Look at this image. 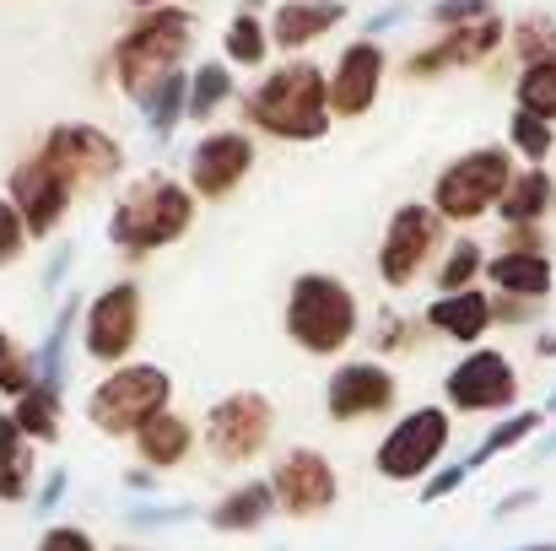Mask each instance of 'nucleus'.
Here are the masks:
<instances>
[{
    "instance_id": "obj_1",
    "label": "nucleus",
    "mask_w": 556,
    "mask_h": 551,
    "mask_svg": "<svg viewBox=\"0 0 556 551\" xmlns=\"http://www.w3.org/2000/svg\"><path fill=\"white\" fill-rule=\"evenodd\" d=\"M243 120L276 141H325L330 136V71L314 60H281L243 92Z\"/></svg>"
},
{
    "instance_id": "obj_2",
    "label": "nucleus",
    "mask_w": 556,
    "mask_h": 551,
    "mask_svg": "<svg viewBox=\"0 0 556 551\" xmlns=\"http://www.w3.org/2000/svg\"><path fill=\"white\" fill-rule=\"evenodd\" d=\"M189 227H194V189L174 174H141L136 184L119 189L109 211V243L130 260L179 243Z\"/></svg>"
},
{
    "instance_id": "obj_3",
    "label": "nucleus",
    "mask_w": 556,
    "mask_h": 551,
    "mask_svg": "<svg viewBox=\"0 0 556 551\" xmlns=\"http://www.w3.org/2000/svg\"><path fill=\"white\" fill-rule=\"evenodd\" d=\"M189 49H194V11H185V5H152V11H141L119 33L109 65H114L119 92L141 109L152 98V87L185 65Z\"/></svg>"
},
{
    "instance_id": "obj_4",
    "label": "nucleus",
    "mask_w": 556,
    "mask_h": 551,
    "mask_svg": "<svg viewBox=\"0 0 556 551\" xmlns=\"http://www.w3.org/2000/svg\"><path fill=\"white\" fill-rule=\"evenodd\" d=\"M287 336L298 352L308 358H336L352 347L357 336V292L330 276V271H303L287 287V314H281Z\"/></svg>"
},
{
    "instance_id": "obj_5",
    "label": "nucleus",
    "mask_w": 556,
    "mask_h": 551,
    "mask_svg": "<svg viewBox=\"0 0 556 551\" xmlns=\"http://www.w3.org/2000/svg\"><path fill=\"white\" fill-rule=\"evenodd\" d=\"M174 378L157 363H119L92 395H87V422L109 438H136L157 411H168Z\"/></svg>"
},
{
    "instance_id": "obj_6",
    "label": "nucleus",
    "mask_w": 556,
    "mask_h": 551,
    "mask_svg": "<svg viewBox=\"0 0 556 551\" xmlns=\"http://www.w3.org/2000/svg\"><path fill=\"white\" fill-rule=\"evenodd\" d=\"M514 184V158L508 147H476L465 158H454L438 184H432V211L443 222H476L486 211H497L503 189Z\"/></svg>"
},
{
    "instance_id": "obj_7",
    "label": "nucleus",
    "mask_w": 556,
    "mask_h": 551,
    "mask_svg": "<svg viewBox=\"0 0 556 551\" xmlns=\"http://www.w3.org/2000/svg\"><path fill=\"white\" fill-rule=\"evenodd\" d=\"M448 438H454L448 411L443 405H416L383 433V443L372 449V471L383 481H427L432 465L443 460Z\"/></svg>"
},
{
    "instance_id": "obj_8",
    "label": "nucleus",
    "mask_w": 556,
    "mask_h": 551,
    "mask_svg": "<svg viewBox=\"0 0 556 551\" xmlns=\"http://www.w3.org/2000/svg\"><path fill=\"white\" fill-rule=\"evenodd\" d=\"M270 433H276V405L260 389H238V395H222L205 411L200 443L216 465H249L254 454H265Z\"/></svg>"
},
{
    "instance_id": "obj_9",
    "label": "nucleus",
    "mask_w": 556,
    "mask_h": 551,
    "mask_svg": "<svg viewBox=\"0 0 556 551\" xmlns=\"http://www.w3.org/2000/svg\"><path fill=\"white\" fill-rule=\"evenodd\" d=\"M141 320H147L141 287H136V281H109V287L81 309V352L103 367L130 363V352H136V341H141Z\"/></svg>"
},
{
    "instance_id": "obj_10",
    "label": "nucleus",
    "mask_w": 556,
    "mask_h": 551,
    "mask_svg": "<svg viewBox=\"0 0 556 551\" xmlns=\"http://www.w3.org/2000/svg\"><path fill=\"white\" fill-rule=\"evenodd\" d=\"M438 249H443V216L421 200L394 205V216L383 222V238H378V281L394 292L410 287Z\"/></svg>"
},
{
    "instance_id": "obj_11",
    "label": "nucleus",
    "mask_w": 556,
    "mask_h": 551,
    "mask_svg": "<svg viewBox=\"0 0 556 551\" xmlns=\"http://www.w3.org/2000/svg\"><path fill=\"white\" fill-rule=\"evenodd\" d=\"M38 152L71 179L76 195H81V189H103V184H114L119 179V168H125L119 141H114L109 130H98V125H54V130L43 136Z\"/></svg>"
},
{
    "instance_id": "obj_12",
    "label": "nucleus",
    "mask_w": 556,
    "mask_h": 551,
    "mask_svg": "<svg viewBox=\"0 0 556 551\" xmlns=\"http://www.w3.org/2000/svg\"><path fill=\"white\" fill-rule=\"evenodd\" d=\"M443 395H448L454 411H470V416L508 411V405L519 400V373H514V363H508L497 347H470L459 363L448 367Z\"/></svg>"
},
{
    "instance_id": "obj_13",
    "label": "nucleus",
    "mask_w": 556,
    "mask_h": 551,
    "mask_svg": "<svg viewBox=\"0 0 556 551\" xmlns=\"http://www.w3.org/2000/svg\"><path fill=\"white\" fill-rule=\"evenodd\" d=\"M270 487H276L281 514H292V519H319V514H330L336 498H341L336 465H330V454H319V449H287V454L276 460V471H270Z\"/></svg>"
},
{
    "instance_id": "obj_14",
    "label": "nucleus",
    "mask_w": 556,
    "mask_h": 551,
    "mask_svg": "<svg viewBox=\"0 0 556 551\" xmlns=\"http://www.w3.org/2000/svg\"><path fill=\"white\" fill-rule=\"evenodd\" d=\"M508 38V22L503 16H486V22H470V27H448L438 33L432 43H421L410 60H405V76L410 82H432V76H448V71H470L481 60H492Z\"/></svg>"
},
{
    "instance_id": "obj_15",
    "label": "nucleus",
    "mask_w": 556,
    "mask_h": 551,
    "mask_svg": "<svg viewBox=\"0 0 556 551\" xmlns=\"http://www.w3.org/2000/svg\"><path fill=\"white\" fill-rule=\"evenodd\" d=\"M5 195L16 200V211H22V222H27L33 238L60 233V222L71 216V200H76L71 179H65L43 152H33V158H22V163L11 168V189H5Z\"/></svg>"
},
{
    "instance_id": "obj_16",
    "label": "nucleus",
    "mask_w": 556,
    "mask_h": 551,
    "mask_svg": "<svg viewBox=\"0 0 556 551\" xmlns=\"http://www.w3.org/2000/svg\"><path fill=\"white\" fill-rule=\"evenodd\" d=\"M254 168V136L249 130H205L189 152V189L194 200H227Z\"/></svg>"
},
{
    "instance_id": "obj_17",
    "label": "nucleus",
    "mask_w": 556,
    "mask_h": 551,
    "mask_svg": "<svg viewBox=\"0 0 556 551\" xmlns=\"http://www.w3.org/2000/svg\"><path fill=\"white\" fill-rule=\"evenodd\" d=\"M383 76H389L383 43L378 38H352L330 65V114L336 120H363L383 92Z\"/></svg>"
},
{
    "instance_id": "obj_18",
    "label": "nucleus",
    "mask_w": 556,
    "mask_h": 551,
    "mask_svg": "<svg viewBox=\"0 0 556 551\" xmlns=\"http://www.w3.org/2000/svg\"><path fill=\"white\" fill-rule=\"evenodd\" d=\"M400 400V378L383 363H341L325 384V411L330 422H368V416H389Z\"/></svg>"
},
{
    "instance_id": "obj_19",
    "label": "nucleus",
    "mask_w": 556,
    "mask_h": 551,
    "mask_svg": "<svg viewBox=\"0 0 556 551\" xmlns=\"http://www.w3.org/2000/svg\"><path fill=\"white\" fill-rule=\"evenodd\" d=\"M346 22V0H281L270 11V43L287 54H303L308 43L330 38Z\"/></svg>"
},
{
    "instance_id": "obj_20",
    "label": "nucleus",
    "mask_w": 556,
    "mask_h": 551,
    "mask_svg": "<svg viewBox=\"0 0 556 551\" xmlns=\"http://www.w3.org/2000/svg\"><path fill=\"white\" fill-rule=\"evenodd\" d=\"M492 298L481 292V287H465V292H443V298H432L427 303V325L438 330V336H448V341H459V347H476L486 330H492Z\"/></svg>"
},
{
    "instance_id": "obj_21",
    "label": "nucleus",
    "mask_w": 556,
    "mask_h": 551,
    "mask_svg": "<svg viewBox=\"0 0 556 551\" xmlns=\"http://www.w3.org/2000/svg\"><path fill=\"white\" fill-rule=\"evenodd\" d=\"M486 276L503 298H530V303H546L556 281L546 249H503V254L486 260Z\"/></svg>"
},
{
    "instance_id": "obj_22",
    "label": "nucleus",
    "mask_w": 556,
    "mask_h": 551,
    "mask_svg": "<svg viewBox=\"0 0 556 551\" xmlns=\"http://www.w3.org/2000/svg\"><path fill=\"white\" fill-rule=\"evenodd\" d=\"M276 509H281V503H276V487L254 476V481H238L205 519H211V530H222V536H249V530H260Z\"/></svg>"
},
{
    "instance_id": "obj_23",
    "label": "nucleus",
    "mask_w": 556,
    "mask_h": 551,
    "mask_svg": "<svg viewBox=\"0 0 556 551\" xmlns=\"http://www.w3.org/2000/svg\"><path fill=\"white\" fill-rule=\"evenodd\" d=\"M33 438L16 427L11 411H0V503H22L33 492Z\"/></svg>"
},
{
    "instance_id": "obj_24",
    "label": "nucleus",
    "mask_w": 556,
    "mask_h": 551,
    "mask_svg": "<svg viewBox=\"0 0 556 551\" xmlns=\"http://www.w3.org/2000/svg\"><path fill=\"white\" fill-rule=\"evenodd\" d=\"M556 205V184L546 168H525V174H514V184L503 189V200H497V211H503V222L508 227H541V216Z\"/></svg>"
},
{
    "instance_id": "obj_25",
    "label": "nucleus",
    "mask_w": 556,
    "mask_h": 551,
    "mask_svg": "<svg viewBox=\"0 0 556 551\" xmlns=\"http://www.w3.org/2000/svg\"><path fill=\"white\" fill-rule=\"evenodd\" d=\"M270 27H265V16H260V5L249 0L243 11H232V22H227V33H222V54H227V65H243V71H260L265 60H270Z\"/></svg>"
},
{
    "instance_id": "obj_26",
    "label": "nucleus",
    "mask_w": 556,
    "mask_h": 551,
    "mask_svg": "<svg viewBox=\"0 0 556 551\" xmlns=\"http://www.w3.org/2000/svg\"><path fill=\"white\" fill-rule=\"evenodd\" d=\"M189 443H194V433H189V422L179 411H157L141 433H136V449H141V460L147 465H157V471H174V465H185Z\"/></svg>"
},
{
    "instance_id": "obj_27",
    "label": "nucleus",
    "mask_w": 556,
    "mask_h": 551,
    "mask_svg": "<svg viewBox=\"0 0 556 551\" xmlns=\"http://www.w3.org/2000/svg\"><path fill=\"white\" fill-rule=\"evenodd\" d=\"M141 114H147V130H152V141H168V136L185 125V120H189V71H185V65L152 87V98L141 103Z\"/></svg>"
},
{
    "instance_id": "obj_28",
    "label": "nucleus",
    "mask_w": 556,
    "mask_h": 551,
    "mask_svg": "<svg viewBox=\"0 0 556 551\" xmlns=\"http://www.w3.org/2000/svg\"><path fill=\"white\" fill-rule=\"evenodd\" d=\"M11 416H16V427H22L33 443H54V438H60V422H65V400H60L54 384H33L27 395H16Z\"/></svg>"
},
{
    "instance_id": "obj_29",
    "label": "nucleus",
    "mask_w": 556,
    "mask_h": 551,
    "mask_svg": "<svg viewBox=\"0 0 556 551\" xmlns=\"http://www.w3.org/2000/svg\"><path fill=\"white\" fill-rule=\"evenodd\" d=\"M227 98H232V65L227 60H205V65L189 71V120L194 125H205Z\"/></svg>"
},
{
    "instance_id": "obj_30",
    "label": "nucleus",
    "mask_w": 556,
    "mask_h": 551,
    "mask_svg": "<svg viewBox=\"0 0 556 551\" xmlns=\"http://www.w3.org/2000/svg\"><path fill=\"white\" fill-rule=\"evenodd\" d=\"M541 422H546L541 411H514L508 422H497V427H492V433H486V438H481V443L470 449V460H465V465H470V471H481V465H492L497 454H508V449H519V443H530V438L541 433Z\"/></svg>"
},
{
    "instance_id": "obj_31",
    "label": "nucleus",
    "mask_w": 556,
    "mask_h": 551,
    "mask_svg": "<svg viewBox=\"0 0 556 551\" xmlns=\"http://www.w3.org/2000/svg\"><path fill=\"white\" fill-rule=\"evenodd\" d=\"M514 98H519V109L525 114H535V120H556V60H535V65H525L519 71V82H514Z\"/></svg>"
},
{
    "instance_id": "obj_32",
    "label": "nucleus",
    "mask_w": 556,
    "mask_h": 551,
    "mask_svg": "<svg viewBox=\"0 0 556 551\" xmlns=\"http://www.w3.org/2000/svg\"><path fill=\"white\" fill-rule=\"evenodd\" d=\"M33 384H38V358H33L11 330H0V395L16 400V395H27Z\"/></svg>"
},
{
    "instance_id": "obj_33",
    "label": "nucleus",
    "mask_w": 556,
    "mask_h": 551,
    "mask_svg": "<svg viewBox=\"0 0 556 551\" xmlns=\"http://www.w3.org/2000/svg\"><path fill=\"white\" fill-rule=\"evenodd\" d=\"M508 38H514V49H519V60H525V65H535V60H556V16H546V11H530Z\"/></svg>"
},
{
    "instance_id": "obj_34",
    "label": "nucleus",
    "mask_w": 556,
    "mask_h": 551,
    "mask_svg": "<svg viewBox=\"0 0 556 551\" xmlns=\"http://www.w3.org/2000/svg\"><path fill=\"white\" fill-rule=\"evenodd\" d=\"M481 271H486L481 243L459 238V243L448 249V260L438 265V292H465V287H476V276H481Z\"/></svg>"
},
{
    "instance_id": "obj_35",
    "label": "nucleus",
    "mask_w": 556,
    "mask_h": 551,
    "mask_svg": "<svg viewBox=\"0 0 556 551\" xmlns=\"http://www.w3.org/2000/svg\"><path fill=\"white\" fill-rule=\"evenodd\" d=\"M508 147L514 152H525V163H546L556 147L552 125L546 120H535V114H525V109H514V120H508Z\"/></svg>"
},
{
    "instance_id": "obj_36",
    "label": "nucleus",
    "mask_w": 556,
    "mask_h": 551,
    "mask_svg": "<svg viewBox=\"0 0 556 551\" xmlns=\"http://www.w3.org/2000/svg\"><path fill=\"white\" fill-rule=\"evenodd\" d=\"M427 16H432V27H470V22H486V16H497V5L492 0H432L427 5Z\"/></svg>"
},
{
    "instance_id": "obj_37",
    "label": "nucleus",
    "mask_w": 556,
    "mask_h": 551,
    "mask_svg": "<svg viewBox=\"0 0 556 551\" xmlns=\"http://www.w3.org/2000/svg\"><path fill=\"white\" fill-rule=\"evenodd\" d=\"M27 243H33V233H27V222H22L16 200H11V195H0V265H16V260L27 254Z\"/></svg>"
},
{
    "instance_id": "obj_38",
    "label": "nucleus",
    "mask_w": 556,
    "mask_h": 551,
    "mask_svg": "<svg viewBox=\"0 0 556 551\" xmlns=\"http://www.w3.org/2000/svg\"><path fill=\"white\" fill-rule=\"evenodd\" d=\"M410 347V320L405 314H378V330H372V352H405Z\"/></svg>"
},
{
    "instance_id": "obj_39",
    "label": "nucleus",
    "mask_w": 556,
    "mask_h": 551,
    "mask_svg": "<svg viewBox=\"0 0 556 551\" xmlns=\"http://www.w3.org/2000/svg\"><path fill=\"white\" fill-rule=\"evenodd\" d=\"M465 481H470V465H465V460H459V465H443L438 476H427V481H421V503H438V498H454V492H459Z\"/></svg>"
},
{
    "instance_id": "obj_40",
    "label": "nucleus",
    "mask_w": 556,
    "mask_h": 551,
    "mask_svg": "<svg viewBox=\"0 0 556 551\" xmlns=\"http://www.w3.org/2000/svg\"><path fill=\"white\" fill-rule=\"evenodd\" d=\"M33 551H98V547H92V536L81 525H49Z\"/></svg>"
},
{
    "instance_id": "obj_41",
    "label": "nucleus",
    "mask_w": 556,
    "mask_h": 551,
    "mask_svg": "<svg viewBox=\"0 0 556 551\" xmlns=\"http://www.w3.org/2000/svg\"><path fill=\"white\" fill-rule=\"evenodd\" d=\"M189 519V509H163V503H157V509H130V525H136V530H168V525H185Z\"/></svg>"
},
{
    "instance_id": "obj_42",
    "label": "nucleus",
    "mask_w": 556,
    "mask_h": 551,
    "mask_svg": "<svg viewBox=\"0 0 556 551\" xmlns=\"http://www.w3.org/2000/svg\"><path fill=\"white\" fill-rule=\"evenodd\" d=\"M65 487H71V476H65V471H54V476L38 487V514H54V509H60V498H65Z\"/></svg>"
},
{
    "instance_id": "obj_43",
    "label": "nucleus",
    "mask_w": 556,
    "mask_h": 551,
    "mask_svg": "<svg viewBox=\"0 0 556 551\" xmlns=\"http://www.w3.org/2000/svg\"><path fill=\"white\" fill-rule=\"evenodd\" d=\"M535 503V487H525V492H508L503 503H497V519H508V514H519V509H530Z\"/></svg>"
},
{
    "instance_id": "obj_44",
    "label": "nucleus",
    "mask_w": 556,
    "mask_h": 551,
    "mask_svg": "<svg viewBox=\"0 0 556 551\" xmlns=\"http://www.w3.org/2000/svg\"><path fill=\"white\" fill-rule=\"evenodd\" d=\"M125 487H130V492H152L157 476H152V471H125Z\"/></svg>"
},
{
    "instance_id": "obj_45",
    "label": "nucleus",
    "mask_w": 556,
    "mask_h": 551,
    "mask_svg": "<svg viewBox=\"0 0 556 551\" xmlns=\"http://www.w3.org/2000/svg\"><path fill=\"white\" fill-rule=\"evenodd\" d=\"M65 271H71V249H60V254H54V265H49V287H60V276H65Z\"/></svg>"
},
{
    "instance_id": "obj_46",
    "label": "nucleus",
    "mask_w": 556,
    "mask_h": 551,
    "mask_svg": "<svg viewBox=\"0 0 556 551\" xmlns=\"http://www.w3.org/2000/svg\"><path fill=\"white\" fill-rule=\"evenodd\" d=\"M136 11H152V5H174V0H130Z\"/></svg>"
},
{
    "instance_id": "obj_47",
    "label": "nucleus",
    "mask_w": 556,
    "mask_h": 551,
    "mask_svg": "<svg viewBox=\"0 0 556 551\" xmlns=\"http://www.w3.org/2000/svg\"><path fill=\"white\" fill-rule=\"evenodd\" d=\"M514 551H556V541H535V547H514Z\"/></svg>"
},
{
    "instance_id": "obj_48",
    "label": "nucleus",
    "mask_w": 556,
    "mask_h": 551,
    "mask_svg": "<svg viewBox=\"0 0 556 551\" xmlns=\"http://www.w3.org/2000/svg\"><path fill=\"white\" fill-rule=\"evenodd\" d=\"M541 454H556V433H552V438H546V443H541Z\"/></svg>"
},
{
    "instance_id": "obj_49",
    "label": "nucleus",
    "mask_w": 556,
    "mask_h": 551,
    "mask_svg": "<svg viewBox=\"0 0 556 551\" xmlns=\"http://www.w3.org/2000/svg\"><path fill=\"white\" fill-rule=\"evenodd\" d=\"M546 411H556V389H552V395H546Z\"/></svg>"
},
{
    "instance_id": "obj_50",
    "label": "nucleus",
    "mask_w": 556,
    "mask_h": 551,
    "mask_svg": "<svg viewBox=\"0 0 556 551\" xmlns=\"http://www.w3.org/2000/svg\"><path fill=\"white\" fill-rule=\"evenodd\" d=\"M109 551H136V547H109Z\"/></svg>"
}]
</instances>
